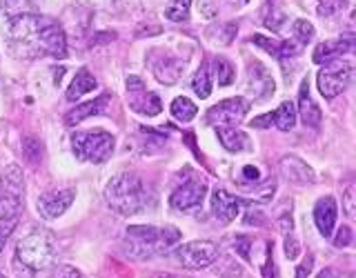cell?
<instances>
[{"label":"cell","instance_id":"obj_1","mask_svg":"<svg viewBox=\"0 0 356 278\" xmlns=\"http://www.w3.org/2000/svg\"><path fill=\"white\" fill-rule=\"evenodd\" d=\"M5 40L9 51L18 58H65L67 40L63 27L49 16L25 14L16 18H7Z\"/></svg>","mask_w":356,"mask_h":278},{"label":"cell","instance_id":"obj_2","mask_svg":"<svg viewBox=\"0 0 356 278\" xmlns=\"http://www.w3.org/2000/svg\"><path fill=\"white\" fill-rule=\"evenodd\" d=\"M105 200L109 209L118 216H134L145 203V183L138 174L120 172L109 178L105 187Z\"/></svg>","mask_w":356,"mask_h":278},{"label":"cell","instance_id":"obj_3","mask_svg":"<svg viewBox=\"0 0 356 278\" xmlns=\"http://www.w3.org/2000/svg\"><path fill=\"white\" fill-rule=\"evenodd\" d=\"M127 240L134 254L147 259L152 254H167L172 247H176L181 243V231L172 225H131L127 227Z\"/></svg>","mask_w":356,"mask_h":278},{"label":"cell","instance_id":"obj_4","mask_svg":"<svg viewBox=\"0 0 356 278\" xmlns=\"http://www.w3.org/2000/svg\"><path fill=\"white\" fill-rule=\"evenodd\" d=\"M56 261V247L51 236L42 231H31L16 245V263L29 272H40L51 267Z\"/></svg>","mask_w":356,"mask_h":278},{"label":"cell","instance_id":"obj_5","mask_svg":"<svg viewBox=\"0 0 356 278\" xmlns=\"http://www.w3.org/2000/svg\"><path fill=\"white\" fill-rule=\"evenodd\" d=\"M116 147L114 133L107 129H87L76 131L72 136V149L81 161L105 163Z\"/></svg>","mask_w":356,"mask_h":278},{"label":"cell","instance_id":"obj_6","mask_svg":"<svg viewBox=\"0 0 356 278\" xmlns=\"http://www.w3.org/2000/svg\"><path fill=\"white\" fill-rule=\"evenodd\" d=\"M25 205V176L18 165L5 167L0 174V218H20Z\"/></svg>","mask_w":356,"mask_h":278},{"label":"cell","instance_id":"obj_7","mask_svg":"<svg viewBox=\"0 0 356 278\" xmlns=\"http://www.w3.org/2000/svg\"><path fill=\"white\" fill-rule=\"evenodd\" d=\"M176 261L185 270H207L218 261V245L214 240H192L178 245L174 252Z\"/></svg>","mask_w":356,"mask_h":278},{"label":"cell","instance_id":"obj_8","mask_svg":"<svg viewBox=\"0 0 356 278\" xmlns=\"http://www.w3.org/2000/svg\"><path fill=\"white\" fill-rule=\"evenodd\" d=\"M352 78V65L345 63V60H330V63H323L321 72L316 76V83H318V92L323 94V98H337L345 92Z\"/></svg>","mask_w":356,"mask_h":278},{"label":"cell","instance_id":"obj_9","mask_svg":"<svg viewBox=\"0 0 356 278\" xmlns=\"http://www.w3.org/2000/svg\"><path fill=\"white\" fill-rule=\"evenodd\" d=\"M250 103L245 98H225L207 111V122L216 127H236L248 116Z\"/></svg>","mask_w":356,"mask_h":278},{"label":"cell","instance_id":"obj_10","mask_svg":"<svg viewBox=\"0 0 356 278\" xmlns=\"http://www.w3.org/2000/svg\"><path fill=\"white\" fill-rule=\"evenodd\" d=\"M149 70L156 76V81H161L163 85H176L185 72V63L172 51L156 49L149 54Z\"/></svg>","mask_w":356,"mask_h":278},{"label":"cell","instance_id":"obj_11","mask_svg":"<svg viewBox=\"0 0 356 278\" xmlns=\"http://www.w3.org/2000/svg\"><path fill=\"white\" fill-rule=\"evenodd\" d=\"M127 94H129V107L143 116H159L163 111L161 98L154 92H147V89H145V83L138 76L127 78Z\"/></svg>","mask_w":356,"mask_h":278},{"label":"cell","instance_id":"obj_12","mask_svg":"<svg viewBox=\"0 0 356 278\" xmlns=\"http://www.w3.org/2000/svg\"><path fill=\"white\" fill-rule=\"evenodd\" d=\"M76 198V192L70 187H63V189H47L44 194L38 196V214L47 220L54 218H60L67 209L72 207Z\"/></svg>","mask_w":356,"mask_h":278},{"label":"cell","instance_id":"obj_13","mask_svg":"<svg viewBox=\"0 0 356 278\" xmlns=\"http://www.w3.org/2000/svg\"><path fill=\"white\" fill-rule=\"evenodd\" d=\"M207 196V185L205 181H198V178H189L183 185H178L172 196H170V205L176 211H189L198 207Z\"/></svg>","mask_w":356,"mask_h":278},{"label":"cell","instance_id":"obj_14","mask_svg":"<svg viewBox=\"0 0 356 278\" xmlns=\"http://www.w3.org/2000/svg\"><path fill=\"white\" fill-rule=\"evenodd\" d=\"M278 172H281V176L287 183H294V185H312L316 181L314 170L294 154H287L278 161Z\"/></svg>","mask_w":356,"mask_h":278},{"label":"cell","instance_id":"obj_15","mask_svg":"<svg viewBox=\"0 0 356 278\" xmlns=\"http://www.w3.org/2000/svg\"><path fill=\"white\" fill-rule=\"evenodd\" d=\"M211 214L222 222H234L241 214V203L238 198L229 194L227 189H214L211 192Z\"/></svg>","mask_w":356,"mask_h":278},{"label":"cell","instance_id":"obj_16","mask_svg":"<svg viewBox=\"0 0 356 278\" xmlns=\"http://www.w3.org/2000/svg\"><path fill=\"white\" fill-rule=\"evenodd\" d=\"M236 189L254 203H270L276 192V181L272 176H263L259 181H241V178H236Z\"/></svg>","mask_w":356,"mask_h":278},{"label":"cell","instance_id":"obj_17","mask_svg":"<svg viewBox=\"0 0 356 278\" xmlns=\"http://www.w3.org/2000/svg\"><path fill=\"white\" fill-rule=\"evenodd\" d=\"M248 81H250V92L256 100H259V103L274 94V78L270 76V72H267L259 60H254L250 65Z\"/></svg>","mask_w":356,"mask_h":278},{"label":"cell","instance_id":"obj_18","mask_svg":"<svg viewBox=\"0 0 356 278\" xmlns=\"http://www.w3.org/2000/svg\"><path fill=\"white\" fill-rule=\"evenodd\" d=\"M337 216H339V205L334 196H323L316 200V207H314V220H316V227L323 236H332L334 227H337Z\"/></svg>","mask_w":356,"mask_h":278},{"label":"cell","instance_id":"obj_19","mask_svg":"<svg viewBox=\"0 0 356 278\" xmlns=\"http://www.w3.org/2000/svg\"><path fill=\"white\" fill-rule=\"evenodd\" d=\"M352 44H354L352 33H348V36H343V38L325 40V42H321L318 47L314 49V56H312V58H314L316 65L330 63V60H339L343 54H348L352 49Z\"/></svg>","mask_w":356,"mask_h":278},{"label":"cell","instance_id":"obj_20","mask_svg":"<svg viewBox=\"0 0 356 278\" xmlns=\"http://www.w3.org/2000/svg\"><path fill=\"white\" fill-rule=\"evenodd\" d=\"M298 114L303 125L309 129H318L321 122H323V114H321V107L316 105V100H312L309 96V85L307 81L300 85V92H298Z\"/></svg>","mask_w":356,"mask_h":278},{"label":"cell","instance_id":"obj_21","mask_svg":"<svg viewBox=\"0 0 356 278\" xmlns=\"http://www.w3.org/2000/svg\"><path fill=\"white\" fill-rule=\"evenodd\" d=\"M107 103H109V94H100L94 100H85V103L76 105L72 111H67V114H65V122H67V125H78V122H83L85 118H92V116L103 114Z\"/></svg>","mask_w":356,"mask_h":278},{"label":"cell","instance_id":"obj_22","mask_svg":"<svg viewBox=\"0 0 356 278\" xmlns=\"http://www.w3.org/2000/svg\"><path fill=\"white\" fill-rule=\"evenodd\" d=\"M278 229H281V236H283V247H285V256L287 261H296L303 247H300V243L294 234V218H292V211H287V214H281L278 218Z\"/></svg>","mask_w":356,"mask_h":278},{"label":"cell","instance_id":"obj_23","mask_svg":"<svg viewBox=\"0 0 356 278\" xmlns=\"http://www.w3.org/2000/svg\"><path fill=\"white\" fill-rule=\"evenodd\" d=\"M216 136L220 140V145L225 147L227 152L232 154H238V152H245V149H252V142L250 138L245 136L243 131H238L236 127H216Z\"/></svg>","mask_w":356,"mask_h":278},{"label":"cell","instance_id":"obj_24","mask_svg":"<svg viewBox=\"0 0 356 278\" xmlns=\"http://www.w3.org/2000/svg\"><path fill=\"white\" fill-rule=\"evenodd\" d=\"M98 83H96V78L94 74L89 72V70H78L74 74V81L70 83V87H67V92H65V98L67 100H78V98H83L85 94H89L92 89H96Z\"/></svg>","mask_w":356,"mask_h":278},{"label":"cell","instance_id":"obj_25","mask_svg":"<svg viewBox=\"0 0 356 278\" xmlns=\"http://www.w3.org/2000/svg\"><path fill=\"white\" fill-rule=\"evenodd\" d=\"M189 87H192V92L198 98H207L211 94V65L207 60L200 65L198 72L192 76V83H189Z\"/></svg>","mask_w":356,"mask_h":278},{"label":"cell","instance_id":"obj_26","mask_svg":"<svg viewBox=\"0 0 356 278\" xmlns=\"http://www.w3.org/2000/svg\"><path fill=\"white\" fill-rule=\"evenodd\" d=\"M170 111H172V116H174L178 122H189V120H192V118L198 114V107H196L189 98L178 96V98L172 100Z\"/></svg>","mask_w":356,"mask_h":278},{"label":"cell","instance_id":"obj_27","mask_svg":"<svg viewBox=\"0 0 356 278\" xmlns=\"http://www.w3.org/2000/svg\"><path fill=\"white\" fill-rule=\"evenodd\" d=\"M0 9L7 18L25 16L36 11V0H0Z\"/></svg>","mask_w":356,"mask_h":278},{"label":"cell","instance_id":"obj_28","mask_svg":"<svg viewBox=\"0 0 356 278\" xmlns=\"http://www.w3.org/2000/svg\"><path fill=\"white\" fill-rule=\"evenodd\" d=\"M272 116H274V125L281 131H289L296 125V107H294V103H289V100L278 107Z\"/></svg>","mask_w":356,"mask_h":278},{"label":"cell","instance_id":"obj_29","mask_svg":"<svg viewBox=\"0 0 356 278\" xmlns=\"http://www.w3.org/2000/svg\"><path fill=\"white\" fill-rule=\"evenodd\" d=\"M189 9H192V0H172L165 16L172 22H185L189 18Z\"/></svg>","mask_w":356,"mask_h":278},{"label":"cell","instance_id":"obj_30","mask_svg":"<svg viewBox=\"0 0 356 278\" xmlns=\"http://www.w3.org/2000/svg\"><path fill=\"white\" fill-rule=\"evenodd\" d=\"M292 31H294V40L300 44V47H305V44L312 42V38H314V27H312L309 20H303V18L294 20Z\"/></svg>","mask_w":356,"mask_h":278},{"label":"cell","instance_id":"obj_31","mask_svg":"<svg viewBox=\"0 0 356 278\" xmlns=\"http://www.w3.org/2000/svg\"><path fill=\"white\" fill-rule=\"evenodd\" d=\"M216 78H218V85L227 87L234 83V78H236V70H234V65L225 58H216Z\"/></svg>","mask_w":356,"mask_h":278},{"label":"cell","instance_id":"obj_32","mask_svg":"<svg viewBox=\"0 0 356 278\" xmlns=\"http://www.w3.org/2000/svg\"><path fill=\"white\" fill-rule=\"evenodd\" d=\"M22 152H25V158L31 163V165H36L38 161H40V142L36 140V138H25L22 140Z\"/></svg>","mask_w":356,"mask_h":278},{"label":"cell","instance_id":"obj_33","mask_svg":"<svg viewBox=\"0 0 356 278\" xmlns=\"http://www.w3.org/2000/svg\"><path fill=\"white\" fill-rule=\"evenodd\" d=\"M318 3H321L318 5V14L321 16H334L345 7L348 0H318Z\"/></svg>","mask_w":356,"mask_h":278},{"label":"cell","instance_id":"obj_34","mask_svg":"<svg viewBox=\"0 0 356 278\" xmlns=\"http://www.w3.org/2000/svg\"><path fill=\"white\" fill-rule=\"evenodd\" d=\"M265 25L270 27L272 31H281V27H283V20H285V16L281 14L278 9H274V7H270L267 9V14H265Z\"/></svg>","mask_w":356,"mask_h":278},{"label":"cell","instance_id":"obj_35","mask_svg":"<svg viewBox=\"0 0 356 278\" xmlns=\"http://www.w3.org/2000/svg\"><path fill=\"white\" fill-rule=\"evenodd\" d=\"M272 243L265 245V263L261 267L263 278H276V267H274V256H272Z\"/></svg>","mask_w":356,"mask_h":278},{"label":"cell","instance_id":"obj_36","mask_svg":"<svg viewBox=\"0 0 356 278\" xmlns=\"http://www.w3.org/2000/svg\"><path fill=\"white\" fill-rule=\"evenodd\" d=\"M234 250H236L245 261H250L252 238H250V236H243V234H236V236H234Z\"/></svg>","mask_w":356,"mask_h":278},{"label":"cell","instance_id":"obj_37","mask_svg":"<svg viewBox=\"0 0 356 278\" xmlns=\"http://www.w3.org/2000/svg\"><path fill=\"white\" fill-rule=\"evenodd\" d=\"M16 218H0V252L5 250V243L11 236V231L16 229Z\"/></svg>","mask_w":356,"mask_h":278},{"label":"cell","instance_id":"obj_38","mask_svg":"<svg viewBox=\"0 0 356 278\" xmlns=\"http://www.w3.org/2000/svg\"><path fill=\"white\" fill-rule=\"evenodd\" d=\"M350 243H352V229L348 225H343L337 234V238H334V245L337 247H348Z\"/></svg>","mask_w":356,"mask_h":278},{"label":"cell","instance_id":"obj_39","mask_svg":"<svg viewBox=\"0 0 356 278\" xmlns=\"http://www.w3.org/2000/svg\"><path fill=\"white\" fill-rule=\"evenodd\" d=\"M312 267H314V259H312V254H307V256H305V261L296 267L294 278H307V276H309V272H312Z\"/></svg>","mask_w":356,"mask_h":278},{"label":"cell","instance_id":"obj_40","mask_svg":"<svg viewBox=\"0 0 356 278\" xmlns=\"http://www.w3.org/2000/svg\"><path fill=\"white\" fill-rule=\"evenodd\" d=\"M343 207H345V214L354 216V187H348V192L343 196Z\"/></svg>","mask_w":356,"mask_h":278},{"label":"cell","instance_id":"obj_41","mask_svg":"<svg viewBox=\"0 0 356 278\" xmlns=\"http://www.w3.org/2000/svg\"><path fill=\"white\" fill-rule=\"evenodd\" d=\"M270 125H274V116L272 114H263V116L252 120V127H270Z\"/></svg>","mask_w":356,"mask_h":278},{"label":"cell","instance_id":"obj_42","mask_svg":"<svg viewBox=\"0 0 356 278\" xmlns=\"http://www.w3.org/2000/svg\"><path fill=\"white\" fill-rule=\"evenodd\" d=\"M245 222H259L256 227H263V225H265V218H263L261 214H252V211H250V214L245 216Z\"/></svg>","mask_w":356,"mask_h":278},{"label":"cell","instance_id":"obj_43","mask_svg":"<svg viewBox=\"0 0 356 278\" xmlns=\"http://www.w3.org/2000/svg\"><path fill=\"white\" fill-rule=\"evenodd\" d=\"M63 278H83V274L78 272V270H74V267H65V270H63Z\"/></svg>","mask_w":356,"mask_h":278},{"label":"cell","instance_id":"obj_44","mask_svg":"<svg viewBox=\"0 0 356 278\" xmlns=\"http://www.w3.org/2000/svg\"><path fill=\"white\" fill-rule=\"evenodd\" d=\"M85 3H89V5H92V3H98V0H85ZM105 3H109V0H105Z\"/></svg>","mask_w":356,"mask_h":278},{"label":"cell","instance_id":"obj_45","mask_svg":"<svg viewBox=\"0 0 356 278\" xmlns=\"http://www.w3.org/2000/svg\"><path fill=\"white\" fill-rule=\"evenodd\" d=\"M272 3H276V0H270V5H272Z\"/></svg>","mask_w":356,"mask_h":278},{"label":"cell","instance_id":"obj_46","mask_svg":"<svg viewBox=\"0 0 356 278\" xmlns=\"http://www.w3.org/2000/svg\"><path fill=\"white\" fill-rule=\"evenodd\" d=\"M0 278H5V276H3V274H0Z\"/></svg>","mask_w":356,"mask_h":278}]
</instances>
